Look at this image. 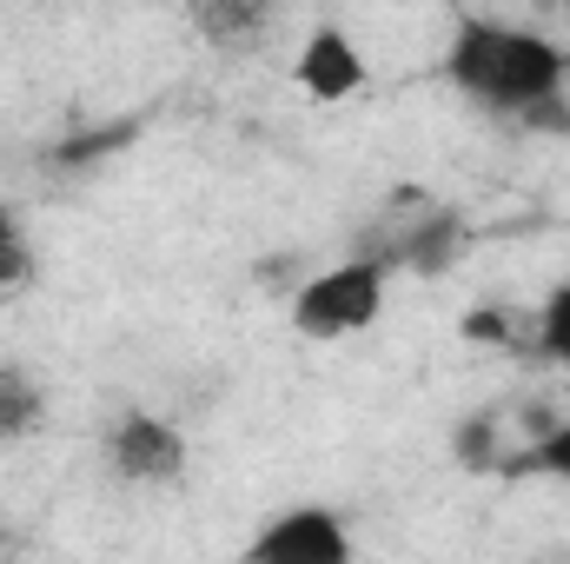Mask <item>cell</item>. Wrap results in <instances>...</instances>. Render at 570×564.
<instances>
[{"mask_svg":"<svg viewBox=\"0 0 570 564\" xmlns=\"http://www.w3.org/2000/svg\"><path fill=\"white\" fill-rule=\"evenodd\" d=\"M551 359H558V366H570V339H564V346H558V352H551Z\"/></svg>","mask_w":570,"mask_h":564,"instance_id":"obj_12","label":"cell"},{"mask_svg":"<svg viewBox=\"0 0 570 564\" xmlns=\"http://www.w3.org/2000/svg\"><path fill=\"white\" fill-rule=\"evenodd\" d=\"M107 465L127 485H179L186 478V431L153 412H127L107 425Z\"/></svg>","mask_w":570,"mask_h":564,"instance_id":"obj_4","label":"cell"},{"mask_svg":"<svg viewBox=\"0 0 570 564\" xmlns=\"http://www.w3.org/2000/svg\"><path fill=\"white\" fill-rule=\"evenodd\" d=\"M193 27L213 40V47H239V40H253L259 27H266V7H253V0H199L193 7Z\"/></svg>","mask_w":570,"mask_h":564,"instance_id":"obj_7","label":"cell"},{"mask_svg":"<svg viewBox=\"0 0 570 564\" xmlns=\"http://www.w3.org/2000/svg\"><path fill=\"white\" fill-rule=\"evenodd\" d=\"M47 425V392L27 366H0V445L7 438H33Z\"/></svg>","mask_w":570,"mask_h":564,"instance_id":"obj_6","label":"cell"},{"mask_svg":"<svg viewBox=\"0 0 570 564\" xmlns=\"http://www.w3.org/2000/svg\"><path fill=\"white\" fill-rule=\"evenodd\" d=\"M233 564H358V552H352V525L332 505H292L266 518Z\"/></svg>","mask_w":570,"mask_h":564,"instance_id":"obj_3","label":"cell"},{"mask_svg":"<svg viewBox=\"0 0 570 564\" xmlns=\"http://www.w3.org/2000/svg\"><path fill=\"white\" fill-rule=\"evenodd\" d=\"M292 80H298L318 107H338V100H352V94L365 87V54H358V40H352L345 27H312L305 47H298Z\"/></svg>","mask_w":570,"mask_h":564,"instance_id":"obj_5","label":"cell"},{"mask_svg":"<svg viewBox=\"0 0 570 564\" xmlns=\"http://www.w3.org/2000/svg\"><path fill=\"white\" fill-rule=\"evenodd\" d=\"M531 134H570V94H551V100H538L531 114H518Z\"/></svg>","mask_w":570,"mask_h":564,"instance_id":"obj_10","label":"cell"},{"mask_svg":"<svg viewBox=\"0 0 570 564\" xmlns=\"http://www.w3.org/2000/svg\"><path fill=\"white\" fill-rule=\"evenodd\" d=\"M504 471H531V478H558V485H570V419L564 425H544V431H538V445H531L524 458H511Z\"/></svg>","mask_w":570,"mask_h":564,"instance_id":"obj_8","label":"cell"},{"mask_svg":"<svg viewBox=\"0 0 570 564\" xmlns=\"http://www.w3.org/2000/svg\"><path fill=\"white\" fill-rule=\"evenodd\" d=\"M464 332H471V339H511V312H491V305H478V312L464 319Z\"/></svg>","mask_w":570,"mask_h":564,"instance_id":"obj_11","label":"cell"},{"mask_svg":"<svg viewBox=\"0 0 570 564\" xmlns=\"http://www.w3.org/2000/svg\"><path fill=\"white\" fill-rule=\"evenodd\" d=\"M444 74H451V87H458L464 100H478V107L518 120V114H531L538 100L564 94L570 54L551 33H538V27L491 20V13H458Z\"/></svg>","mask_w":570,"mask_h":564,"instance_id":"obj_1","label":"cell"},{"mask_svg":"<svg viewBox=\"0 0 570 564\" xmlns=\"http://www.w3.org/2000/svg\"><path fill=\"white\" fill-rule=\"evenodd\" d=\"M33 280V240L13 220V206L0 200V285H27Z\"/></svg>","mask_w":570,"mask_h":564,"instance_id":"obj_9","label":"cell"},{"mask_svg":"<svg viewBox=\"0 0 570 564\" xmlns=\"http://www.w3.org/2000/svg\"><path fill=\"white\" fill-rule=\"evenodd\" d=\"M385 312V266L372 260H345V266H325L292 292V325L318 346L332 339H358L372 319Z\"/></svg>","mask_w":570,"mask_h":564,"instance_id":"obj_2","label":"cell"}]
</instances>
